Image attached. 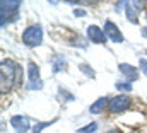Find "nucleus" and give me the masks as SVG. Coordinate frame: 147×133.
Instances as JSON below:
<instances>
[{"label": "nucleus", "mask_w": 147, "mask_h": 133, "mask_svg": "<svg viewBox=\"0 0 147 133\" xmlns=\"http://www.w3.org/2000/svg\"><path fill=\"white\" fill-rule=\"evenodd\" d=\"M80 70H84V72H86V75H89V77H94V72H92V68H87L86 65H80Z\"/></svg>", "instance_id": "16"}, {"label": "nucleus", "mask_w": 147, "mask_h": 133, "mask_svg": "<svg viewBox=\"0 0 147 133\" xmlns=\"http://www.w3.org/2000/svg\"><path fill=\"white\" fill-rule=\"evenodd\" d=\"M28 70H29V89H41L43 87V82L39 79V66L36 63H29L28 65Z\"/></svg>", "instance_id": "5"}, {"label": "nucleus", "mask_w": 147, "mask_h": 133, "mask_svg": "<svg viewBox=\"0 0 147 133\" xmlns=\"http://www.w3.org/2000/svg\"><path fill=\"white\" fill-rule=\"evenodd\" d=\"M108 133H123V132H121V130H116V128H115V130H110Z\"/></svg>", "instance_id": "18"}, {"label": "nucleus", "mask_w": 147, "mask_h": 133, "mask_svg": "<svg viewBox=\"0 0 147 133\" xmlns=\"http://www.w3.org/2000/svg\"><path fill=\"white\" fill-rule=\"evenodd\" d=\"M137 9L139 7H135V3H127V17L134 24H137Z\"/></svg>", "instance_id": "11"}, {"label": "nucleus", "mask_w": 147, "mask_h": 133, "mask_svg": "<svg viewBox=\"0 0 147 133\" xmlns=\"http://www.w3.org/2000/svg\"><path fill=\"white\" fill-rule=\"evenodd\" d=\"M142 36H146V38H147V28H144V29H142Z\"/></svg>", "instance_id": "19"}, {"label": "nucleus", "mask_w": 147, "mask_h": 133, "mask_svg": "<svg viewBox=\"0 0 147 133\" xmlns=\"http://www.w3.org/2000/svg\"><path fill=\"white\" fill-rule=\"evenodd\" d=\"M105 34H106V38L110 39V41H113V43H121L123 41V36H121V33H120V29L111 22V21H106L105 22Z\"/></svg>", "instance_id": "6"}, {"label": "nucleus", "mask_w": 147, "mask_h": 133, "mask_svg": "<svg viewBox=\"0 0 147 133\" xmlns=\"http://www.w3.org/2000/svg\"><path fill=\"white\" fill-rule=\"evenodd\" d=\"M21 7L19 0H3L0 3V10H2V26L5 24V21H9L7 17H17V10Z\"/></svg>", "instance_id": "3"}, {"label": "nucleus", "mask_w": 147, "mask_h": 133, "mask_svg": "<svg viewBox=\"0 0 147 133\" xmlns=\"http://www.w3.org/2000/svg\"><path fill=\"white\" fill-rule=\"evenodd\" d=\"M87 38L92 41V43H96V44H103L108 38H106V34L105 31L101 29V28H98V26H89L87 28Z\"/></svg>", "instance_id": "7"}, {"label": "nucleus", "mask_w": 147, "mask_h": 133, "mask_svg": "<svg viewBox=\"0 0 147 133\" xmlns=\"http://www.w3.org/2000/svg\"><path fill=\"white\" fill-rule=\"evenodd\" d=\"M118 68H120V72H121L128 80H137V79H139V72H137L135 66L128 65V63H120Z\"/></svg>", "instance_id": "9"}, {"label": "nucleus", "mask_w": 147, "mask_h": 133, "mask_svg": "<svg viewBox=\"0 0 147 133\" xmlns=\"http://www.w3.org/2000/svg\"><path fill=\"white\" fill-rule=\"evenodd\" d=\"M43 41V29L39 26H29L24 33H22V43L29 48L39 46Z\"/></svg>", "instance_id": "2"}, {"label": "nucleus", "mask_w": 147, "mask_h": 133, "mask_svg": "<svg viewBox=\"0 0 147 133\" xmlns=\"http://www.w3.org/2000/svg\"><path fill=\"white\" fill-rule=\"evenodd\" d=\"M10 123L17 133H26L29 128V118H26V116H14L10 120Z\"/></svg>", "instance_id": "8"}, {"label": "nucleus", "mask_w": 147, "mask_h": 133, "mask_svg": "<svg viewBox=\"0 0 147 133\" xmlns=\"http://www.w3.org/2000/svg\"><path fill=\"white\" fill-rule=\"evenodd\" d=\"M74 14L80 17V15H86V10H80V9H75V10H74Z\"/></svg>", "instance_id": "17"}, {"label": "nucleus", "mask_w": 147, "mask_h": 133, "mask_svg": "<svg viewBox=\"0 0 147 133\" xmlns=\"http://www.w3.org/2000/svg\"><path fill=\"white\" fill-rule=\"evenodd\" d=\"M139 66H140L142 73H144V75H147V60H146V58H140V62H139Z\"/></svg>", "instance_id": "15"}, {"label": "nucleus", "mask_w": 147, "mask_h": 133, "mask_svg": "<svg viewBox=\"0 0 147 133\" xmlns=\"http://www.w3.org/2000/svg\"><path fill=\"white\" fill-rule=\"evenodd\" d=\"M130 104H132V101H130L128 96H116V97H113V99L110 101L108 109H110L111 114H118V113L127 111V109L130 107Z\"/></svg>", "instance_id": "4"}, {"label": "nucleus", "mask_w": 147, "mask_h": 133, "mask_svg": "<svg viewBox=\"0 0 147 133\" xmlns=\"http://www.w3.org/2000/svg\"><path fill=\"white\" fill-rule=\"evenodd\" d=\"M96 128H98V123H91V125H87V126L80 128L79 133H94V132H96Z\"/></svg>", "instance_id": "12"}, {"label": "nucleus", "mask_w": 147, "mask_h": 133, "mask_svg": "<svg viewBox=\"0 0 147 133\" xmlns=\"http://www.w3.org/2000/svg\"><path fill=\"white\" fill-rule=\"evenodd\" d=\"M116 89H120V91H132V84H125V82H118L116 84Z\"/></svg>", "instance_id": "13"}, {"label": "nucleus", "mask_w": 147, "mask_h": 133, "mask_svg": "<svg viewBox=\"0 0 147 133\" xmlns=\"http://www.w3.org/2000/svg\"><path fill=\"white\" fill-rule=\"evenodd\" d=\"M2 70V92H5L7 89H10L14 84H21L22 82V68L12 60H2L0 63Z\"/></svg>", "instance_id": "1"}, {"label": "nucleus", "mask_w": 147, "mask_h": 133, "mask_svg": "<svg viewBox=\"0 0 147 133\" xmlns=\"http://www.w3.org/2000/svg\"><path fill=\"white\" fill-rule=\"evenodd\" d=\"M106 104H110V101L106 99V97H99V99L96 101L94 104H91V107H89V113H91V114H101V113L105 111Z\"/></svg>", "instance_id": "10"}, {"label": "nucleus", "mask_w": 147, "mask_h": 133, "mask_svg": "<svg viewBox=\"0 0 147 133\" xmlns=\"http://www.w3.org/2000/svg\"><path fill=\"white\" fill-rule=\"evenodd\" d=\"M51 123H53V121H48V123H39V125H36V128H33V133H41L45 126H48V125H51Z\"/></svg>", "instance_id": "14"}]
</instances>
